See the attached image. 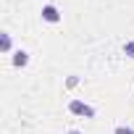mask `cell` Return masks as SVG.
Listing matches in <instances>:
<instances>
[{"instance_id": "obj_2", "label": "cell", "mask_w": 134, "mask_h": 134, "mask_svg": "<svg viewBox=\"0 0 134 134\" xmlns=\"http://www.w3.org/2000/svg\"><path fill=\"white\" fill-rule=\"evenodd\" d=\"M40 13H42V21H47V24H58V21H60V11H58V5H53V3H45Z\"/></svg>"}, {"instance_id": "obj_5", "label": "cell", "mask_w": 134, "mask_h": 134, "mask_svg": "<svg viewBox=\"0 0 134 134\" xmlns=\"http://www.w3.org/2000/svg\"><path fill=\"white\" fill-rule=\"evenodd\" d=\"M124 55L134 58V40H126V42H124Z\"/></svg>"}, {"instance_id": "obj_1", "label": "cell", "mask_w": 134, "mask_h": 134, "mask_svg": "<svg viewBox=\"0 0 134 134\" xmlns=\"http://www.w3.org/2000/svg\"><path fill=\"white\" fill-rule=\"evenodd\" d=\"M69 113L82 116V118H92V116H95V108L87 105L84 100H71V103H69Z\"/></svg>"}, {"instance_id": "obj_6", "label": "cell", "mask_w": 134, "mask_h": 134, "mask_svg": "<svg viewBox=\"0 0 134 134\" xmlns=\"http://www.w3.org/2000/svg\"><path fill=\"white\" fill-rule=\"evenodd\" d=\"M113 134H134V129H131V126H126V124H118V126L113 129Z\"/></svg>"}, {"instance_id": "obj_4", "label": "cell", "mask_w": 134, "mask_h": 134, "mask_svg": "<svg viewBox=\"0 0 134 134\" xmlns=\"http://www.w3.org/2000/svg\"><path fill=\"white\" fill-rule=\"evenodd\" d=\"M0 50H3V53H13V40H11L8 32L0 34Z\"/></svg>"}, {"instance_id": "obj_3", "label": "cell", "mask_w": 134, "mask_h": 134, "mask_svg": "<svg viewBox=\"0 0 134 134\" xmlns=\"http://www.w3.org/2000/svg\"><path fill=\"white\" fill-rule=\"evenodd\" d=\"M11 63L16 66V69H24V66H29V53H26V50H13Z\"/></svg>"}, {"instance_id": "obj_8", "label": "cell", "mask_w": 134, "mask_h": 134, "mask_svg": "<svg viewBox=\"0 0 134 134\" xmlns=\"http://www.w3.org/2000/svg\"><path fill=\"white\" fill-rule=\"evenodd\" d=\"M66 134H84V131H79V129H69Z\"/></svg>"}, {"instance_id": "obj_7", "label": "cell", "mask_w": 134, "mask_h": 134, "mask_svg": "<svg viewBox=\"0 0 134 134\" xmlns=\"http://www.w3.org/2000/svg\"><path fill=\"white\" fill-rule=\"evenodd\" d=\"M76 84H79V79H76V76H69V82H66V87H76Z\"/></svg>"}]
</instances>
